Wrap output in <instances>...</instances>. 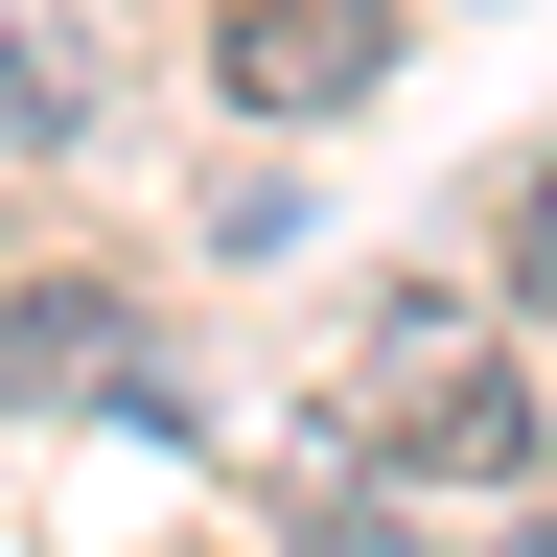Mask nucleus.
<instances>
[{"instance_id": "1", "label": "nucleus", "mask_w": 557, "mask_h": 557, "mask_svg": "<svg viewBox=\"0 0 557 557\" xmlns=\"http://www.w3.org/2000/svg\"><path fill=\"white\" fill-rule=\"evenodd\" d=\"M348 442L418 465V487H511V465H534V395H511V348H487L465 302H395L372 372H348Z\"/></svg>"}, {"instance_id": "5", "label": "nucleus", "mask_w": 557, "mask_h": 557, "mask_svg": "<svg viewBox=\"0 0 557 557\" xmlns=\"http://www.w3.org/2000/svg\"><path fill=\"white\" fill-rule=\"evenodd\" d=\"M487 557H557V511H511V534H487Z\"/></svg>"}, {"instance_id": "3", "label": "nucleus", "mask_w": 557, "mask_h": 557, "mask_svg": "<svg viewBox=\"0 0 557 557\" xmlns=\"http://www.w3.org/2000/svg\"><path fill=\"white\" fill-rule=\"evenodd\" d=\"M70 116H94V70H70V47L24 24V0H0V163H47V139H70Z\"/></svg>"}, {"instance_id": "4", "label": "nucleus", "mask_w": 557, "mask_h": 557, "mask_svg": "<svg viewBox=\"0 0 557 557\" xmlns=\"http://www.w3.org/2000/svg\"><path fill=\"white\" fill-rule=\"evenodd\" d=\"M511 278H534V302H557V163L511 186Z\"/></svg>"}, {"instance_id": "2", "label": "nucleus", "mask_w": 557, "mask_h": 557, "mask_svg": "<svg viewBox=\"0 0 557 557\" xmlns=\"http://www.w3.org/2000/svg\"><path fill=\"white\" fill-rule=\"evenodd\" d=\"M233 94L256 116H348L372 94V0H233Z\"/></svg>"}]
</instances>
